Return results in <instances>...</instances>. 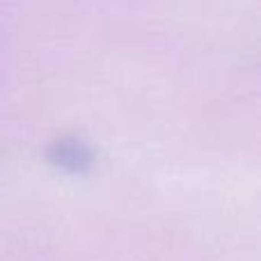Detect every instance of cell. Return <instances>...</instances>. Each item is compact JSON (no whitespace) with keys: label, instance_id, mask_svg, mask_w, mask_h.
I'll return each instance as SVG.
<instances>
[{"label":"cell","instance_id":"obj_1","mask_svg":"<svg viewBox=\"0 0 261 261\" xmlns=\"http://www.w3.org/2000/svg\"><path fill=\"white\" fill-rule=\"evenodd\" d=\"M46 156H48V161L53 163L58 170H64V172H69V174L87 172L92 165V149L87 147L83 140L69 138V135L50 142Z\"/></svg>","mask_w":261,"mask_h":261}]
</instances>
